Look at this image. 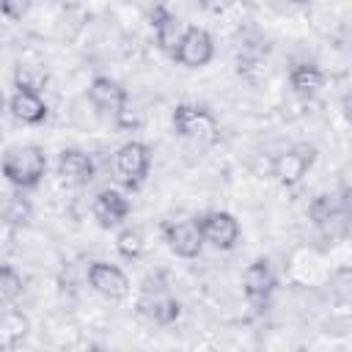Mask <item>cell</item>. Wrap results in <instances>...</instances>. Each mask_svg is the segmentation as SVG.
I'll use <instances>...</instances> for the list:
<instances>
[{"instance_id":"cell-1","label":"cell","mask_w":352,"mask_h":352,"mask_svg":"<svg viewBox=\"0 0 352 352\" xmlns=\"http://www.w3.org/2000/svg\"><path fill=\"white\" fill-rule=\"evenodd\" d=\"M0 173L19 192L36 190L44 182V176H47V154L36 143L11 146L0 157Z\"/></svg>"},{"instance_id":"cell-2","label":"cell","mask_w":352,"mask_h":352,"mask_svg":"<svg viewBox=\"0 0 352 352\" xmlns=\"http://www.w3.org/2000/svg\"><path fill=\"white\" fill-rule=\"evenodd\" d=\"M170 126L179 138L192 140V143H217L220 140L217 118L201 104H190V102L176 104V110L170 116Z\"/></svg>"},{"instance_id":"cell-3","label":"cell","mask_w":352,"mask_h":352,"mask_svg":"<svg viewBox=\"0 0 352 352\" xmlns=\"http://www.w3.org/2000/svg\"><path fill=\"white\" fill-rule=\"evenodd\" d=\"M195 223H198L204 245H212L214 250H234L242 239L239 220L231 212L212 209V212H204L201 217H195Z\"/></svg>"},{"instance_id":"cell-4","label":"cell","mask_w":352,"mask_h":352,"mask_svg":"<svg viewBox=\"0 0 352 352\" xmlns=\"http://www.w3.org/2000/svg\"><path fill=\"white\" fill-rule=\"evenodd\" d=\"M138 314L157 327H170L182 316V302L165 286H151L146 280V286L140 289V297H138Z\"/></svg>"},{"instance_id":"cell-5","label":"cell","mask_w":352,"mask_h":352,"mask_svg":"<svg viewBox=\"0 0 352 352\" xmlns=\"http://www.w3.org/2000/svg\"><path fill=\"white\" fill-rule=\"evenodd\" d=\"M116 170L126 190L143 187V182L151 170V148L143 140H126L116 151Z\"/></svg>"},{"instance_id":"cell-6","label":"cell","mask_w":352,"mask_h":352,"mask_svg":"<svg viewBox=\"0 0 352 352\" xmlns=\"http://www.w3.org/2000/svg\"><path fill=\"white\" fill-rule=\"evenodd\" d=\"M214 58V38L201 25H187L182 33V41L173 52V60L184 69H204Z\"/></svg>"},{"instance_id":"cell-7","label":"cell","mask_w":352,"mask_h":352,"mask_svg":"<svg viewBox=\"0 0 352 352\" xmlns=\"http://www.w3.org/2000/svg\"><path fill=\"white\" fill-rule=\"evenodd\" d=\"M314 162H316V148L300 143V146H292V148L280 151V154L272 160V176H275L280 184L294 187V184H300V182L308 176V170L314 168Z\"/></svg>"},{"instance_id":"cell-8","label":"cell","mask_w":352,"mask_h":352,"mask_svg":"<svg viewBox=\"0 0 352 352\" xmlns=\"http://www.w3.org/2000/svg\"><path fill=\"white\" fill-rule=\"evenodd\" d=\"M275 286H278V275H275V267H272V261L267 256H258L245 267L242 292H245L250 305H256V308L267 305L272 292H275Z\"/></svg>"},{"instance_id":"cell-9","label":"cell","mask_w":352,"mask_h":352,"mask_svg":"<svg viewBox=\"0 0 352 352\" xmlns=\"http://www.w3.org/2000/svg\"><path fill=\"white\" fill-rule=\"evenodd\" d=\"M162 239L179 258H198L204 250V239L198 231L195 217L192 220H170L162 223Z\"/></svg>"},{"instance_id":"cell-10","label":"cell","mask_w":352,"mask_h":352,"mask_svg":"<svg viewBox=\"0 0 352 352\" xmlns=\"http://www.w3.org/2000/svg\"><path fill=\"white\" fill-rule=\"evenodd\" d=\"M91 289L107 300H124L129 294V278L121 267L110 264V261H91L88 264V272H85Z\"/></svg>"},{"instance_id":"cell-11","label":"cell","mask_w":352,"mask_h":352,"mask_svg":"<svg viewBox=\"0 0 352 352\" xmlns=\"http://www.w3.org/2000/svg\"><path fill=\"white\" fill-rule=\"evenodd\" d=\"M91 214H94V220H96L102 228H116V226H121V223L132 214V204H129V198H126L121 190L104 187V190H99V192L94 195V201H91Z\"/></svg>"},{"instance_id":"cell-12","label":"cell","mask_w":352,"mask_h":352,"mask_svg":"<svg viewBox=\"0 0 352 352\" xmlns=\"http://www.w3.org/2000/svg\"><path fill=\"white\" fill-rule=\"evenodd\" d=\"M55 168H58V176L72 187H85L96 176V162L82 148H63L58 154V165Z\"/></svg>"},{"instance_id":"cell-13","label":"cell","mask_w":352,"mask_h":352,"mask_svg":"<svg viewBox=\"0 0 352 352\" xmlns=\"http://www.w3.org/2000/svg\"><path fill=\"white\" fill-rule=\"evenodd\" d=\"M148 19H151V30H154L157 47H160L165 55L173 58V52H176L179 41H182V33H184L187 25H184L168 6H154L151 14H148Z\"/></svg>"},{"instance_id":"cell-14","label":"cell","mask_w":352,"mask_h":352,"mask_svg":"<svg viewBox=\"0 0 352 352\" xmlns=\"http://www.w3.org/2000/svg\"><path fill=\"white\" fill-rule=\"evenodd\" d=\"M88 102H91L96 110L116 116L118 110H124V107L129 104V96H126V88H124L118 80L99 74V77H94L91 85H88Z\"/></svg>"},{"instance_id":"cell-15","label":"cell","mask_w":352,"mask_h":352,"mask_svg":"<svg viewBox=\"0 0 352 352\" xmlns=\"http://www.w3.org/2000/svg\"><path fill=\"white\" fill-rule=\"evenodd\" d=\"M8 110H11V116H14L16 121L30 124V126L47 121V113H50V110H47V102L41 99V94L22 91V88H16V91L11 94V99H8Z\"/></svg>"},{"instance_id":"cell-16","label":"cell","mask_w":352,"mask_h":352,"mask_svg":"<svg viewBox=\"0 0 352 352\" xmlns=\"http://www.w3.org/2000/svg\"><path fill=\"white\" fill-rule=\"evenodd\" d=\"M289 88L297 96L311 99V96H316L324 88V72L316 63H311V60H297L289 69Z\"/></svg>"},{"instance_id":"cell-17","label":"cell","mask_w":352,"mask_h":352,"mask_svg":"<svg viewBox=\"0 0 352 352\" xmlns=\"http://www.w3.org/2000/svg\"><path fill=\"white\" fill-rule=\"evenodd\" d=\"M344 212H346V204H344V198H338L336 192H319V195H314L311 204H308V217H311V223L319 226V228H324V226H330L333 220L344 217Z\"/></svg>"},{"instance_id":"cell-18","label":"cell","mask_w":352,"mask_h":352,"mask_svg":"<svg viewBox=\"0 0 352 352\" xmlns=\"http://www.w3.org/2000/svg\"><path fill=\"white\" fill-rule=\"evenodd\" d=\"M28 330H30V322H28V316L22 311L11 308V311L0 314V352L19 346L25 341Z\"/></svg>"},{"instance_id":"cell-19","label":"cell","mask_w":352,"mask_h":352,"mask_svg":"<svg viewBox=\"0 0 352 352\" xmlns=\"http://www.w3.org/2000/svg\"><path fill=\"white\" fill-rule=\"evenodd\" d=\"M3 220L8 226H14V228L28 226L33 220V204H30V198L25 192H19V190L14 195H8L6 206H3Z\"/></svg>"},{"instance_id":"cell-20","label":"cell","mask_w":352,"mask_h":352,"mask_svg":"<svg viewBox=\"0 0 352 352\" xmlns=\"http://www.w3.org/2000/svg\"><path fill=\"white\" fill-rule=\"evenodd\" d=\"M143 248H146V242H143V234H140L138 228L126 226V228H121V231L116 234V250H118L121 258L135 261V258L143 256Z\"/></svg>"},{"instance_id":"cell-21","label":"cell","mask_w":352,"mask_h":352,"mask_svg":"<svg viewBox=\"0 0 352 352\" xmlns=\"http://www.w3.org/2000/svg\"><path fill=\"white\" fill-rule=\"evenodd\" d=\"M22 289H25V280L16 272V267L0 264V305H8L14 300H19Z\"/></svg>"},{"instance_id":"cell-22","label":"cell","mask_w":352,"mask_h":352,"mask_svg":"<svg viewBox=\"0 0 352 352\" xmlns=\"http://www.w3.org/2000/svg\"><path fill=\"white\" fill-rule=\"evenodd\" d=\"M14 82H16V88H22V91L41 94V88H44V82H47V74L38 72L36 66H19L16 74H14Z\"/></svg>"},{"instance_id":"cell-23","label":"cell","mask_w":352,"mask_h":352,"mask_svg":"<svg viewBox=\"0 0 352 352\" xmlns=\"http://www.w3.org/2000/svg\"><path fill=\"white\" fill-rule=\"evenodd\" d=\"M28 8H30V3H22V0H3V3H0V16H6L8 22H16V19H22V16L28 14Z\"/></svg>"},{"instance_id":"cell-24","label":"cell","mask_w":352,"mask_h":352,"mask_svg":"<svg viewBox=\"0 0 352 352\" xmlns=\"http://www.w3.org/2000/svg\"><path fill=\"white\" fill-rule=\"evenodd\" d=\"M116 121H118V126H124V129L138 126V113H135V110H129V104H126L124 110H118V113H116Z\"/></svg>"},{"instance_id":"cell-25","label":"cell","mask_w":352,"mask_h":352,"mask_svg":"<svg viewBox=\"0 0 352 352\" xmlns=\"http://www.w3.org/2000/svg\"><path fill=\"white\" fill-rule=\"evenodd\" d=\"M85 352H110L107 346H102V344H88L85 346Z\"/></svg>"},{"instance_id":"cell-26","label":"cell","mask_w":352,"mask_h":352,"mask_svg":"<svg viewBox=\"0 0 352 352\" xmlns=\"http://www.w3.org/2000/svg\"><path fill=\"white\" fill-rule=\"evenodd\" d=\"M3 104H6V99H3V91H0V110H3Z\"/></svg>"}]
</instances>
